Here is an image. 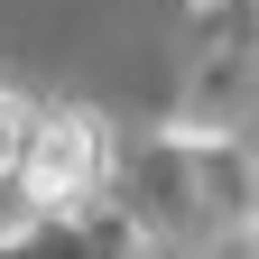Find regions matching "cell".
Segmentation results:
<instances>
[{
  "label": "cell",
  "instance_id": "1",
  "mask_svg": "<svg viewBox=\"0 0 259 259\" xmlns=\"http://www.w3.org/2000/svg\"><path fill=\"white\" fill-rule=\"evenodd\" d=\"M19 176H28L37 204H74V194L102 176V130H93V111H47V120H28Z\"/></svg>",
  "mask_w": 259,
  "mask_h": 259
},
{
  "label": "cell",
  "instance_id": "2",
  "mask_svg": "<svg viewBox=\"0 0 259 259\" xmlns=\"http://www.w3.org/2000/svg\"><path fill=\"white\" fill-rule=\"evenodd\" d=\"M19 148H28V111L0 93V176H19Z\"/></svg>",
  "mask_w": 259,
  "mask_h": 259
}]
</instances>
